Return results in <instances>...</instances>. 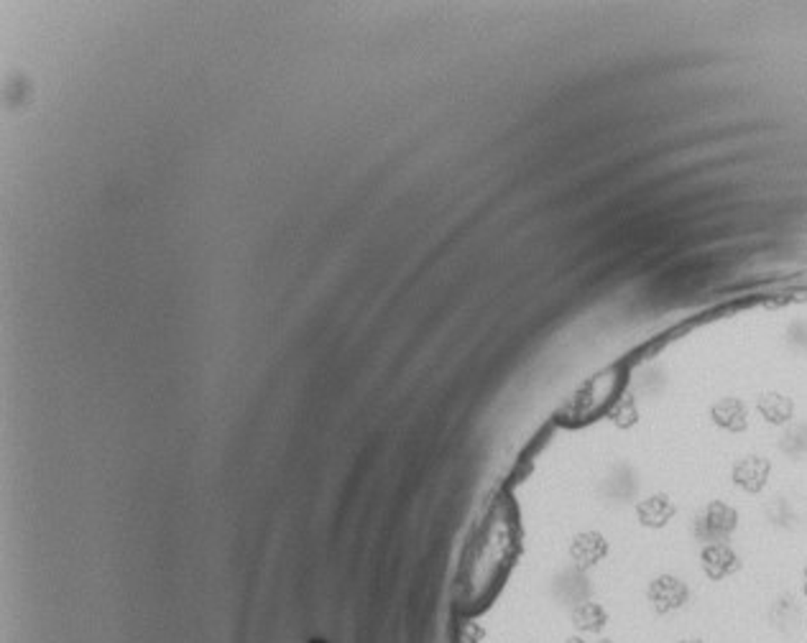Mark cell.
Masks as SVG:
<instances>
[{
	"mask_svg": "<svg viewBox=\"0 0 807 643\" xmlns=\"http://www.w3.org/2000/svg\"><path fill=\"white\" fill-rule=\"evenodd\" d=\"M687 595H690L687 585L677 580V577H659L651 585V600L662 612L680 608L682 603L687 600Z\"/></svg>",
	"mask_w": 807,
	"mask_h": 643,
	"instance_id": "6da1fadb",
	"label": "cell"
},
{
	"mask_svg": "<svg viewBox=\"0 0 807 643\" xmlns=\"http://www.w3.org/2000/svg\"><path fill=\"white\" fill-rule=\"evenodd\" d=\"M803 593H805V597H807V562H805V567H803Z\"/></svg>",
	"mask_w": 807,
	"mask_h": 643,
	"instance_id": "7a4b0ae2",
	"label": "cell"
},
{
	"mask_svg": "<svg viewBox=\"0 0 807 643\" xmlns=\"http://www.w3.org/2000/svg\"><path fill=\"white\" fill-rule=\"evenodd\" d=\"M693 643H697V641H693Z\"/></svg>",
	"mask_w": 807,
	"mask_h": 643,
	"instance_id": "3957f363",
	"label": "cell"
}]
</instances>
